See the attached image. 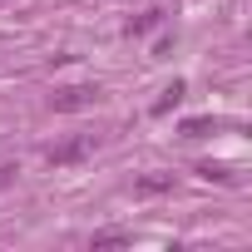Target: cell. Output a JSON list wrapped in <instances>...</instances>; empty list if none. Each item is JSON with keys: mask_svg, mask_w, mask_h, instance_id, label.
<instances>
[{"mask_svg": "<svg viewBox=\"0 0 252 252\" xmlns=\"http://www.w3.org/2000/svg\"><path fill=\"white\" fill-rule=\"evenodd\" d=\"M99 104V84H69V89H55L50 94V109L55 114H74V109H89Z\"/></svg>", "mask_w": 252, "mask_h": 252, "instance_id": "obj_1", "label": "cell"}, {"mask_svg": "<svg viewBox=\"0 0 252 252\" xmlns=\"http://www.w3.org/2000/svg\"><path fill=\"white\" fill-rule=\"evenodd\" d=\"M94 149H99V139H94V134H79V139H69V144H55V149H50L45 158H50L55 168H69V163H79V158H89Z\"/></svg>", "mask_w": 252, "mask_h": 252, "instance_id": "obj_2", "label": "cell"}, {"mask_svg": "<svg viewBox=\"0 0 252 252\" xmlns=\"http://www.w3.org/2000/svg\"><path fill=\"white\" fill-rule=\"evenodd\" d=\"M124 242H129V232H119V227H104V232H94L89 237V247L99 252V247H124Z\"/></svg>", "mask_w": 252, "mask_h": 252, "instance_id": "obj_3", "label": "cell"}, {"mask_svg": "<svg viewBox=\"0 0 252 252\" xmlns=\"http://www.w3.org/2000/svg\"><path fill=\"white\" fill-rule=\"evenodd\" d=\"M163 25V10H144L139 20H129V35H149V30H158Z\"/></svg>", "mask_w": 252, "mask_h": 252, "instance_id": "obj_4", "label": "cell"}, {"mask_svg": "<svg viewBox=\"0 0 252 252\" xmlns=\"http://www.w3.org/2000/svg\"><path fill=\"white\" fill-rule=\"evenodd\" d=\"M168 188H173V178H158V173L134 183V193H139V198H154V193H168Z\"/></svg>", "mask_w": 252, "mask_h": 252, "instance_id": "obj_5", "label": "cell"}, {"mask_svg": "<svg viewBox=\"0 0 252 252\" xmlns=\"http://www.w3.org/2000/svg\"><path fill=\"white\" fill-rule=\"evenodd\" d=\"M178 99H183V84H178V79H173V84H168V89H163V99H158V104H154V114H168V109H173V104H178Z\"/></svg>", "mask_w": 252, "mask_h": 252, "instance_id": "obj_6", "label": "cell"}, {"mask_svg": "<svg viewBox=\"0 0 252 252\" xmlns=\"http://www.w3.org/2000/svg\"><path fill=\"white\" fill-rule=\"evenodd\" d=\"M10 178H15V168H0V188H5V183H10Z\"/></svg>", "mask_w": 252, "mask_h": 252, "instance_id": "obj_7", "label": "cell"}, {"mask_svg": "<svg viewBox=\"0 0 252 252\" xmlns=\"http://www.w3.org/2000/svg\"><path fill=\"white\" fill-rule=\"evenodd\" d=\"M5 5H15V0H0V10H5Z\"/></svg>", "mask_w": 252, "mask_h": 252, "instance_id": "obj_8", "label": "cell"}]
</instances>
